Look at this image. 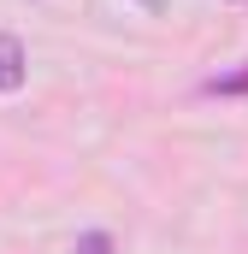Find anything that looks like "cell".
Instances as JSON below:
<instances>
[{
	"label": "cell",
	"mask_w": 248,
	"mask_h": 254,
	"mask_svg": "<svg viewBox=\"0 0 248 254\" xmlns=\"http://www.w3.org/2000/svg\"><path fill=\"white\" fill-rule=\"evenodd\" d=\"M30 77V60H24V42L12 30H0V95H18Z\"/></svg>",
	"instance_id": "obj_1"
},
{
	"label": "cell",
	"mask_w": 248,
	"mask_h": 254,
	"mask_svg": "<svg viewBox=\"0 0 248 254\" xmlns=\"http://www.w3.org/2000/svg\"><path fill=\"white\" fill-rule=\"evenodd\" d=\"M77 254H113V237L107 231H89V237H77Z\"/></svg>",
	"instance_id": "obj_2"
}]
</instances>
